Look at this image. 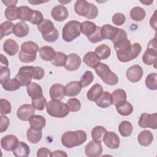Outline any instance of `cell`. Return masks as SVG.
<instances>
[{"label": "cell", "mask_w": 157, "mask_h": 157, "mask_svg": "<svg viewBox=\"0 0 157 157\" xmlns=\"http://www.w3.org/2000/svg\"><path fill=\"white\" fill-rule=\"evenodd\" d=\"M45 74L44 69L39 66H23L20 68L15 78L19 82L21 86H28L31 82V79H42Z\"/></svg>", "instance_id": "1"}, {"label": "cell", "mask_w": 157, "mask_h": 157, "mask_svg": "<svg viewBox=\"0 0 157 157\" xmlns=\"http://www.w3.org/2000/svg\"><path fill=\"white\" fill-rule=\"evenodd\" d=\"M86 139V133L83 130L67 131L61 136V143L66 148H71L83 144Z\"/></svg>", "instance_id": "2"}, {"label": "cell", "mask_w": 157, "mask_h": 157, "mask_svg": "<svg viewBox=\"0 0 157 157\" xmlns=\"http://www.w3.org/2000/svg\"><path fill=\"white\" fill-rule=\"evenodd\" d=\"M142 50V47L139 43L134 42L127 45L118 50H117V56L118 60L123 63L129 62L136 58Z\"/></svg>", "instance_id": "3"}, {"label": "cell", "mask_w": 157, "mask_h": 157, "mask_svg": "<svg viewBox=\"0 0 157 157\" xmlns=\"http://www.w3.org/2000/svg\"><path fill=\"white\" fill-rule=\"evenodd\" d=\"M37 29L41 33L43 39L48 42H55L59 37L57 29L50 20L44 19L40 24L37 25Z\"/></svg>", "instance_id": "4"}, {"label": "cell", "mask_w": 157, "mask_h": 157, "mask_svg": "<svg viewBox=\"0 0 157 157\" xmlns=\"http://www.w3.org/2000/svg\"><path fill=\"white\" fill-rule=\"evenodd\" d=\"M46 110L48 115L55 118H64L69 113L67 105L57 99H52L48 102Z\"/></svg>", "instance_id": "5"}, {"label": "cell", "mask_w": 157, "mask_h": 157, "mask_svg": "<svg viewBox=\"0 0 157 157\" xmlns=\"http://www.w3.org/2000/svg\"><path fill=\"white\" fill-rule=\"evenodd\" d=\"M81 23L76 20L67 22L63 28V39L66 42H69L74 40L80 35Z\"/></svg>", "instance_id": "6"}, {"label": "cell", "mask_w": 157, "mask_h": 157, "mask_svg": "<svg viewBox=\"0 0 157 157\" xmlns=\"http://www.w3.org/2000/svg\"><path fill=\"white\" fill-rule=\"evenodd\" d=\"M156 37L151 39L148 44L147 50L144 52L142 56L143 62L148 66L154 65L156 67V61H157V51L156 46Z\"/></svg>", "instance_id": "7"}, {"label": "cell", "mask_w": 157, "mask_h": 157, "mask_svg": "<svg viewBox=\"0 0 157 157\" xmlns=\"http://www.w3.org/2000/svg\"><path fill=\"white\" fill-rule=\"evenodd\" d=\"M138 124L142 128H149L156 129L157 128V113H142L139 118Z\"/></svg>", "instance_id": "8"}, {"label": "cell", "mask_w": 157, "mask_h": 157, "mask_svg": "<svg viewBox=\"0 0 157 157\" xmlns=\"http://www.w3.org/2000/svg\"><path fill=\"white\" fill-rule=\"evenodd\" d=\"M143 74V69L139 65L135 64L127 69L126 76L128 80L131 82L136 83L141 80Z\"/></svg>", "instance_id": "9"}, {"label": "cell", "mask_w": 157, "mask_h": 157, "mask_svg": "<svg viewBox=\"0 0 157 157\" xmlns=\"http://www.w3.org/2000/svg\"><path fill=\"white\" fill-rule=\"evenodd\" d=\"M85 152L88 157H98L102 153V146L101 142L94 140L90 141L85 148Z\"/></svg>", "instance_id": "10"}, {"label": "cell", "mask_w": 157, "mask_h": 157, "mask_svg": "<svg viewBox=\"0 0 157 157\" xmlns=\"http://www.w3.org/2000/svg\"><path fill=\"white\" fill-rule=\"evenodd\" d=\"M17 136L13 134L5 136L1 139V146L6 151H13L19 144Z\"/></svg>", "instance_id": "11"}, {"label": "cell", "mask_w": 157, "mask_h": 157, "mask_svg": "<svg viewBox=\"0 0 157 157\" xmlns=\"http://www.w3.org/2000/svg\"><path fill=\"white\" fill-rule=\"evenodd\" d=\"M104 144L110 149H117L120 146V138L118 136L112 131H107L102 138Z\"/></svg>", "instance_id": "12"}, {"label": "cell", "mask_w": 157, "mask_h": 157, "mask_svg": "<svg viewBox=\"0 0 157 157\" xmlns=\"http://www.w3.org/2000/svg\"><path fill=\"white\" fill-rule=\"evenodd\" d=\"M35 109L31 104H25L21 105L17 112L18 118L22 121H29L31 116L34 115Z\"/></svg>", "instance_id": "13"}, {"label": "cell", "mask_w": 157, "mask_h": 157, "mask_svg": "<svg viewBox=\"0 0 157 157\" xmlns=\"http://www.w3.org/2000/svg\"><path fill=\"white\" fill-rule=\"evenodd\" d=\"M64 67L69 71H74L77 70L81 64V58L76 53L69 54Z\"/></svg>", "instance_id": "14"}, {"label": "cell", "mask_w": 157, "mask_h": 157, "mask_svg": "<svg viewBox=\"0 0 157 157\" xmlns=\"http://www.w3.org/2000/svg\"><path fill=\"white\" fill-rule=\"evenodd\" d=\"M120 28L106 24L101 27V34L103 39H109L112 41L119 32Z\"/></svg>", "instance_id": "15"}, {"label": "cell", "mask_w": 157, "mask_h": 157, "mask_svg": "<svg viewBox=\"0 0 157 157\" xmlns=\"http://www.w3.org/2000/svg\"><path fill=\"white\" fill-rule=\"evenodd\" d=\"M69 12L67 8L63 5L54 7L51 11L52 18L57 21H62L68 17Z\"/></svg>", "instance_id": "16"}, {"label": "cell", "mask_w": 157, "mask_h": 157, "mask_svg": "<svg viewBox=\"0 0 157 157\" xmlns=\"http://www.w3.org/2000/svg\"><path fill=\"white\" fill-rule=\"evenodd\" d=\"M49 93L52 99H57L61 101L66 95L65 86L59 83L53 84L51 86Z\"/></svg>", "instance_id": "17"}, {"label": "cell", "mask_w": 157, "mask_h": 157, "mask_svg": "<svg viewBox=\"0 0 157 157\" xmlns=\"http://www.w3.org/2000/svg\"><path fill=\"white\" fill-rule=\"evenodd\" d=\"M82 88V86L80 82H70L65 86V94L69 97L75 96L80 93Z\"/></svg>", "instance_id": "18"}, {"label": "cell", "mask_w": 157, "mask_h": 157, "mask_svg": "<svg viewBox=\"0 0 157 157\" xmlns=\"http://www.w3.org/2000/svg\"><path fill=\"white\" fill-rule=\"evenodd\" d=\"M26 86L28 94L32 99H37L43 96L42 87L37 83L31 82Z\"/></svg>", "instance_id": "19"}, {"label": "cell", "mask_w": 157, "mask_h": 157, "mask_svg": "<svg viewBox=\"0 0 157 157\" xmlns=\"http://www.w3.org/2000/svg\"><path fill=\"white\" fill-rule=\"evenodd\" d=\"M90 9V3L85 0H78L74 5L75 12L80 16L86 17Z\"/></svg>", "instance_id": "20"}, {"label": "cell", "mask_w": 157, "mask_h": 157, "mask_svg": "<svg viewBox=\"0 0 157 157\" xmlns=\"http://www.w3.org/2000/svg\"><path fill=\"white\" fill-rule=\"evenodd\" d=\"M103 93V88L99 83L93 85L88 91L86 97L90 101H96Z\"/></svg>", "instance_id": "21"}, {"label": "cell", "mask_w": 157, "mask_h": 157, "mask_svg": "<svg viewBox=\"0 0 157 157\" xmlns=\"http://www.w3.org/2000/svg\"><path fill=\"white\" fill-rule=\"evenodd\" d=\"M29 123L31 128L36 130H42L46 124V120L42 115H33L29 120Z\"/></svg>", "instance_id": "22"}, {"label": "cell", "mask_w": 157, "mask_h": 157, "mask_svg": "<svg viewBox=\"0 0 157 157\" xmlns=\"http://www.w3.org/2000/svg\"><path fill=\"white\" fill-rule=\"evenodd\" d=\"M139 144L144 147L149 146L153 140V135L149 130L141 131L137 137Z\"/></svg>", "instance_id": "23"}, {"label": "cell", "mask_w": 157, "mask_h": 157, "mask_svg": "<svg viewBox=\"0 0 157 157\" xmlns=\"http://www.w3.org/2000/svg\"><path fill=\"white\" fill-rule=\"evenodd\" d=\"M19 46L16 41L12 39H7L3 45L4 51L10 56H13L17 53Z\"/></svg>", "instance_id": "24"}, {"label": "cell", "mask_w": 157, "mask_h": 157, "mask_svg": "<svg viewBox=\"0 0 157 157\" xmlns=\"http://www.w3.org/2000/svg\"><path fill=\"white\" fill-rule=\"evenodd\" d=\"M40 58L45 61H49L53 59L55 56L56 52L50 46H43L39 50Z\"/></svg>", "instance_id": "25"}, {"label": "cell", "mask_w": 157, "mask_h": 157, "mask_svg": "<svg viewBox=\"0 0 157 157\" xmlns=\"http://www.w3.org/2000/svg\"><path fill=\"white\" fill-rule=\"evenodd\" d=\"M96 74L102 79V81L105 80L112 72L110 67L105 64L99 63L94 67Z\"/></svg>", "instance_id": "26"}, {"label": "cell", "mask_w": 157, "mask_h": 157, "mask_svg": "<svg viewBox=\"0 0 157 157\" xmlns=\"http://www.w3.org/2000/svg\"><path fill=\"white\" fill-rule=\"evenodd\" d=\"M14 35L18 37H23L26 36L29 33V26L24 21L17 23L13 28V31Z\"/></svg>", "instance_id": "27"}, {"label": "cell", "mask_w": 157, "mask_h": 157, "mask_svg": "<svg viewBox=\"0 0 157 157\" xmlns=\"http://www.w3.org/2000/svg\"><path fill=\"white\" fill-rule=\"evenodd\" d=\"M111 96L112 99V104L115 105V106L126 101V91L123 89H117L114 90L112 92Z\"/></svg>", "instance_id": "28"}, {"label": "cell", "mask_w": 157, "mask_h": 157, "mask_svg": "<svg viewBox=\"0 0 157 157\" xmlns=\"http://www.w3.org/2000/svg\"><path fill=\"white\" fill-rule=\"evenodd\" d=\"M101 59L98 55L94 52H88L83 56V61L86 65L90 67L94 68V67L100 63Z\"/></svg>", "instance_id": "29"}, {"label": "cell", "mask_w": 157, "mask_h": 157, "mask_svg": "<svg viewBox=\"0 0 157 157\" xmlns=\"http://www.w3.org/2000/svg\"><path fill=\"white\" fill-rule=\"evenodd\" d=\"M96 105L101 108H107L112 104L111 94L108 91H103L99 99L96 101Z\"/></svg>", "instance_id": "30"}, {"label": "cell", "mask_w": 157, "mask_h": 157, "mask_svg": "<svg viewBox=\"0 0 157 157\" xmlns=\"http://www.w3.org/2000/svg\"><path fill=\"white\" fill-rule=\"evenodd\" d=\"M42 130H36L32 128H29L26 132L28 140L31 144H37L42 139Z\"/></svg>", "instance_id": "31"}, {"label": "cell", "mask_w": 157, "mask_h": 157, "mask_svg": "<svg viewBox=\"0 0 157 157\" xmlns=\"http://www.w3.org/2000/svg\"><path fill=\"white\" fill-rule=\"evenodd\" d=\"M12 151L13 154L17 157H26L30 153V148L26 143L20 142L16 148Z\"/></svg>", "instance_id": "32"}, {"label": "cell", "mask_w": 157, "mask_h": 157, "mask_svg": "<svg viewBox=\"0 0 157 157\" xmlns=\"http://www.w3.org/2000/svg\"><path fill=\"white\" fill-rule=\"evenodd\" d=\"M97 26L94 23L90 21H85L81 23V32L87 37L92 35L96 31Z\"/></svg>", "instance_id": "33"}, {"label": "cell", "mask_w": 157, "mask_h": 157, "mask_svg": "<svg viewBox=\"0 0 157 157\" xmlns=\"http://www.w3.org/2000/svg\"><path fill=\"white\" fill-rule=\"evenodd\" d=\"M5 17L9 20V21L16 20L17 19H20L21 15V10L20 7H7L5 10Z\"/></svg>", "instance_id": "34"}, {"label": "cell", "mask_w": 157, "mask_h": 157, "mask_svg": "<svg viewBox=\"0 0 157 157\" xmlns=\"http://www.w3.org/2000/svg\"><path fill=\"white\" fill-rule=\"evenodd\" d=\"M39 50V46L36 42L26 41L21 44L20 51L28 54H36Z\"/></svg>", "instance_id": "35"}, {"label": "cell", "mask_w": 157, "mask_h": 157, "mask_svg": "<svg viewBox=\"0 0 157 157\" xmlns=\"http://www.w3.org/2000/svg\"><path fill=\"white\" fill-rule=\"evenodd\" d=\"M101 59H106L109 57L111 53L110 47L104 44L98 45L95 48L94 52Z\"/></svg>", "instance_id": "36"}, {"label": "cell", "mask_w": 157, "mask_h": 157, "mask_svg": "<svg viewBox=\"0 0 157 157\" xmlns=\"http://www.w3.org/2000/svg\"><path fill=\"white\" fill-rule=\"evenodd\" d=\"M115 107L118 113L123 116H128L133 112L132 105L128 101H125Z\"/></svg>", "instance_id": "37"}, {"label": "cell", "mask_w": 157, "mask_h": 157, "mask_svg": "<svg viewBox=\"0 0 157 157\" xmlns=\"http://www.w3.org/2000/svg\"><path fill=\"white\" fill-rule=\"evenodd\" d=\"M14 24L10 21H6L0 25V39L1 40L6 36L12 34L13 31Z\"/></svg>", "instance_id": "38"}, {"label": "cell", "mask_w": 157, "mask_h": 157, "mask_svg": "<svg viewBox=\"0 0 157 157\" xmlns=\"http://www.w3.org/2000/svg\"><path fill=\"white\" fill-rule=\"evenodd\" d=\"M133 127L132 124L128 121H121L118 126V131L123 137H128L132 132Z\"/></svg>", "instance_id": "39"}, {"label": "cell", "mask_w": 157, "mask_h": 157, "mask_svg": "<svg viewBox=\"0 0 157 157\" xmlns=\"http://www.w3.org/2000/svg\"><path fill=\"white\" fill-rule=\"evenodd\" d=\"M130 17L136 21H140L145 17V11L140 7H134L130 11Z\"/></svg>", "instance_id": "40"}, {"label": "cell", "mask_w": 157, "mask_h": 157, "mask_svg": "<svg viewBox=\"0 0 157 157\" xmlns=\"http://www.w3.org/2000/svg\"><path fill=\"white\" fill-rule=\"evenodd\" d=\"M107 132L106 129L102 126H96L91 131V137L93 140L101 142L104 134Z\"/></svg>", "instance_id": "41"}, {"label": "cell", "mask_w": 157, "mask_h": 157, "mask_svg": "<svg viewBox=\"0 0 157 157\" xmlns=\"http://www.w3.org/2000/svg\"><path fill=\"white\" fill-rule=\"evenodd\" d=\"M67 55L61 52H56V55L51 63L56 67H62L65 66L67 61Z\"/></svg>", "instance_id": "42"}, {"label": "cell", "mask_w": 157, "mask_h": 157, "mask_svg": "<svg viewBox=\"0 0 157 157\" xmlns=\"http://www.w3.org/2000/svg\"><path fill=\"white\" fill-rule=\"evenodd\" d=\"M145 85L149 90H156L157 74L156 72L149 74L145 78Z\"/></svg>", "instance_id": "43"}, {"label": "cell", "mask_w": 157, "mask_h": 157, "mask_svg": "<svg viewBox=\"0 0 157 157\" xmlns=\"http://www.w3.org/2000/svg\"><path fill=\"white\" fill-rule=\"evenodd\" d=\"M2 86L5 90L10 91L17 90L21 86L19 82L15 78H13V79H9L3 85H2Z\"/></svg>", "instance_id": "44"}, {"label": "cell", "mask_w": 157, "mask_h": 157, "mask_svg": "<svg viewBox=\"0 0 157 157\" xmlns=\"http://www.w3.org/2000/svg\"><path fill=\"white\" fill-rule=\"evenodd\" d=\"M20 9L21 10L20 20H21L22 21H30L32 18L34 10L28 6H20Z\"/></svg>", "instance_id": "45"}, {"label": "cell", "mask_w": 157, "mask_h": 157, "mask_svg": "<svg viewBox=\"0 0 157 157\" xmlns=\"http://www.w3.org/2000/svg\"><path fill=\"white\" fill-rule=\"evenodd\" d=\"M94 80V75L91 71H86L82 76L80 82L82 87H86L90 85Z\"/></svg>", "instance_id": "46"}, {"label": "cell", "mask_w": 157, "mask_h": 157, "mask_svg": "<svg viewBox=\"0 0 157 157\" xmlns=\"http://www.w3.org/2000/svg\"><path fill=\"white\" fill-rule=\"evenodd\" d=\"M66 104L68 106L69 111L72 112H77L81 108L80 101L77 98H70L67 100Z\"/></svg>", "instance_id": "47"}, {"label": "cell", "mask_w": 157, "mask_h": 157, "mask_svg": "<svg viewBox=\"0 0 157 157\" xmlns=\"http://www.w3.org/2000/svg\"><path fill=\"white\" fill-rule=\"evenodd\" d=\"M32 105L37 110H43L45 107L47 105V100L43 96L37 99H32Z\"/></svg>", "instance_id": "48"}, {"label": "cell", "mask_w": 157, "mask_h": 157, "mask_svg": "<svg viewBox=\"0 0 157 157\" xmlns=\"http://www.w3.org/2000/svg\"><path fill=\"white\" fill-rule=\"evenodd\" d=\"M11 112V104L9 101L5 99L0 100V113L1 115L9 114Z\"/></svg>", "instance_id": "49"}, {"label": "cell", "mask_w": 157, "mask_h": 157, "mask_svg": "<svg viewBox=\"0 0 157 157\" xmlns=\"http://www.w3.org/2000/svg\"><path fill=\"white\" fill-rule=\"evenodd\" d=\"M36 54H28L20 51L18 55V58L22 63H28L34 61L36 59Z\"/></svg>", "instance_id": "50"}, {"label": "cell", "mask_w": 157, "mask_h": 157, "mask_svg": "<svg viewBox=\"0 0 157 157\" xmlns=\"http://www.w3.org/2000/svg\"><path fill=\"white\" fill-rule=\"evenodd\" d=\"M10 71L9 67L6 66H1L0 69V82L3 85L6 82L10 79Z\"/></svg>", "instance_id": "51"}, {"label": "cell", "mask_w": 157, "mask_h": 157, "mask_svg": "<svg viewBox=\"0 0 157 157\" xmlns=\"http://www.w3.org/2000/svg\"><path fill=\"white\" fill-rule=\"evenodd\" d=\"M44 16L42 12L39 10H34L32 18L30 20V23L34 25H39L44 21Z\"/></svg>", "instance_id": "52"}, {"label": "cell", "mask_w": 157, "mask_h": 157, "mask_svg": "<svg viewBox=\"0 0 157 157\" xmlns=\"http://www.w3.org/2000/svg\"><path fill=\"white\" fill-rule=\"evenodd\" d=\"M88 39L90 42L93 43V44H95V43L101 41L103 39L101 34V27L97 26V28H96L95 32L92 35L88 37Z\"/></svg>", "instance_id": "53"}, {"label": "cell", "mask_w": 157, "mask_h": 157, "mask_svg": "<svg viewBox=\"0 0 157 157\" xmlns=\"http://www.w3.org/2000/svg\"><path fill=\"white\" fill-rule=\"evenodd\" d=\"M125 15L122 13H116L113 15L112 18V23L117 26L122 25L125 22Z\"/></svg>", "instance_id": "54"}, {"label": "cell", "mask_w": 157, "mask_h": 157, "mask_svg": "<svg viewBox=\"0 0 157 157\" xmlns=\"http://www.w3.org/2000/svg\"><path fill=\"white\" fill-rule=\"evenodd\" d=\"M1 123H0V132L1 133L6 131L9 125V120L7 116L5 115H1Z\"/></svg>", "instance_id": "55"}, {"label": "cell", "mask_w": 157, "mask_h": 157, "mask_svg": "<svg viewBox=\"0 0 157 157\" xmlns=\"http://www.w3.org/2000/svg\"><path fill=\"white\" fill-rule=\"evenodd\" d=\"M98 13H99V10H98V7L95 5L90 3V11H89L88 15L85 17L87 19H94L98 16Z\"/></svg>", "instance_id": "56"}, {"label": "cell", "mask_w": 157, "mask_h": 157, "mask_svg": "<svg viewBox=\"0 0 157 157\" xmlns=\"http://www.w3.org/2000/svg\"><path fill=\"white\" fill-rule=\"evenodd\" d=\"M37 156H52V152L47 148L42 147L37 150Z\"/></svg>", "instance_id": "57"}, {"label": "cell", "mask_w": 157, "mask_h": 157, "mask_svg": "<svg viewBox=\"0 0 157 157\" xmlns=\"http://www.w3.org/2000/svg\"><path fill=\"white\" fill-rule=\"evenodd\" d=\"M156 11L155 12L153 15L151 17L150 20V26L153 28L155 31L156 30Z\"/></svg>", "instance_id": "58"}, {"label": "cell", "mask_w": 157, "mask_h": 157, "mask_svg": "<svg viewBox=\"0 0 157 157\" xmlns=\"http://www.w3.org/2000/svg\"><path fill=\"white\" fill-rule=\"evenodd\" d=\"M52 156H62L67 157V155L62 150H56L52 152Z\"/></svg>", "instance_id": "59"}, {"label": "cell", "mask_w": 157, "mask_h": 157, "mask_svg": "<svg viewBox=\"0 0 157 157\" xmlns=\"http://www.w3.org/2000/svg\"><path fill=\"white\" fill-rule=\"evenodd\" d=\"M2 2L5 4V6H7L8 7H15L16 4L18 2L17 1H2Z\"/></svg>", "instance_id": "60"}, {"label": "cell", "mask_w": 157, "mask_h": 157, "mask_svg": "<svg viewBox=\"0 0 157 157\" xmlns=\"http://www.w3.org/2000/svg\"><path fill=\"white\" fill-rule=\"evenodd\" d=\"M1 66H2V65L4 66H6V67H7L9 66V61L7 59V58L4 56L2 54L1 55Z\"/></svg>", "instance_id": "61"}, {"label": "cell", "mask_w": 157, "mask_h": 157, "mask_svg": "<svg viewBox=\"0 0 157 157\" xmlns=\"http://www.w3.org/2000/svg\"><path fill=\"white\" fill-rule=\"evenodd\" d=\"M28 2L30 3V4H40V3H42V2H44V1H42V2H40V1H28Z\"/></svg>", "instance_id": "62"}, {"label": "cell", "mask_w": 157, "mask_h": 157, "mask_svg": "<svg viewBox=\"0 0 157 157\" xmlns=\"http://www.w3.org/2000/svg\"><path fill=\"white\" fill-rule=\"evenodd\" d=\"M140 2H142V3H143V4H145V5H150V4H151V3H153V1H140Z\"/></svg>", "instance_id": "63"}]
</instances>
